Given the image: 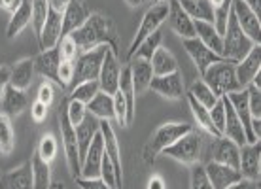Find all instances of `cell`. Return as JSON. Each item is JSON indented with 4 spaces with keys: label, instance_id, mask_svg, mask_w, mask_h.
<instances>
[{
    "label": "cell",
    "instance_id": "6f0895ef",
    "mask_svg": "<svg viewBox=\"0 0 261 189\" xmlns=\"http://www.w3.org/2000/svg\"><path fill=\"white\" fill-rule=\"evenodd\" d=\"M21 2H23V0H0V8H2V10H6V12H10V13H13L17 8L21 6Z\"/></svg>",
    "mask_w": 261,
    "mask_h": 189
},
{
    "label": "cell",
    "instance_id": "1f68e13d",
    "mask_svg": "<svg viewBox=\"0 0 261 189\" xmlns=\"http://www.w3.org/2000/svg\"><path fill=\"white\" fill-rule=\"evenodd\" d=\"M150 65L151 70H153V76H167V74L178 72L176 57L169 49H165V47H157L155 53L151 55Z\"/></svg>",
    "mask_w": 261,
    "mask_h": 189
},
{
    "label": "cell",
    "instance_id": "8d00e7d4",
    "mask_svg": "<svg viewBox=\"0 0 261 189\" xmlns=\"http://www.w3.org/2000/svg\"><path fill=\"white\" fill-rule=\"evenodd\" d=\"M188 95H191V97L195 98L197 102H201L204 108H212V106L218 102V97H216L214 93H212V89H210L208 85L204 84L202 79H197V82H193L190 87V93Z\"/></svg>",
    "mask_w": 261,
    "mask_h": 189
},
{
    "label": "cell",
    "instance_id": "ac0fdd59",
    "mask_svg": "<svg viewBox=\"0 0 261 189\" xmlns=\"http://www.w3.org/2000/svg\"><path fill=\"white\" fill-rule=\"evenodd\" d=\"M150 89L161 95L167 100H180L184 97V82L180 72H172L167 76H153Z\"/></svg>",
    "mask_w": 261,
    "mask_h": 189
},
{
    "label": "cell",
    "instance_id": "003e7915",
    "mask_svg": "<svg viewBox=\"0 0 261 189\" xmlns=\"http://www.w3.org/2000/svg\"><path fill=\"white\" fill-rule=\"evenodd\" d=\"M144 2H153V0H144Z\"/></svg>",
    "mask_w": 261,
    "mask_h": 189
},
{
    "label": "cell",
    "instance_id": "bcb514c9",
    "mask_svg": "<svg viewBox=\"0 0 261 189\" xmlns=\"http://www.w3.org/2000/svg\"><path fill=\"white\" fill-rule=\"evenodd\" d=\"M57 49L61 53V61H76V57L80 55L78 47L72 42L70 36H63L61 42L57 44Z\"/></svg>",
    "mask_w": 261,
    "mask_h": 189
},
{
    "label": "cell",
    "instance_id": "52a82bcc",
    "mask_svg": "<svg viewBox=\"0 0 261 189\" xmlns=\"http://www.w3.org/2000/svg\"><path fill=\"white\" fill-rule=\"evenodd\" d=\"M108 46H97L89 51H82L74 61V78H72V87L89 82V79H98V72L102 66V59L106 55Z\"/></svg>",
    "mask_w": 261,
    "mask_h": 189
},
{
    "label": "cell",
    "instance_id": "e575fe53",
    "mask_svg": "<svg viewBox=\"0 0 261 189\" xmlns=\"http://www.w3.org/2000/svg\"><path fill=\"white\" fill-rule=\"evenodd\" d=\"M188 102H190L191 114H193V118H195L197 125H199V127H201L204 132H208L212 138L222 137V134L218 132V129H216L214 125H212V119H210V110H208V108H204L201 102H197V100L191 97V95H188Z\"/></svg>",
    "mask_w": 261,
    "mask_h": 189
},
{
    "label": "cell",
    "instance_id": "c3c4849f",
    "mask_svg": "<svg viewBox=\"0 0 261 189\" xmlns=\"http://www.w3.org/2000/svg\"><path fill=\"white\" fill-rule=\"evenodd\" d=\"M246 91H248V106L252 118L261 119V89H257L254 85H248Z\"/></svg>",
    "mask_w": 261,
    "mask_h": 189
},
{
    "label": "cell",
    "instance_id": "277c9868",
    "mask_svg": "<svg viewBox=\"0 0 261 189\" xmlns=\"http://www.w3.org/2000/svg\"><path fill=\"white\" fill-rule=\"evenodd\" d=\"M223 49H222V57L225 61H231V63H239L242 61L246 55L250 53V49L255 46L254 42L242 33V29L237 23L233 12L229 13L227 19V29L223 33Z\"/></svg>",
    "mask_w": 261,
    "mask_h": 189
},
{
    "label": "cell",
    "instance_id": "4fadbf2b",
    "mask_svg": "<svg viewBox=\"0 0 261 189\" xmlns=\"http://www.w3.org/2000/svg\"><path fill=\"white\" fill-rule=\"evenodd\" d=\"M259 72H261V46L255 44L250 49L248 55L235 65V76L239 85H241V89H246L248 85H252L254 78Z\"/></svg>",
    "mask_w": 261,
    "mask_h": 189
},
{
    "label": "cell",
    "instance_id": "f546056e",
    "mask_svg": "<svg viewBox=\"0 0 261 189\" xmlns=\"http://www.w3.org/2000/svg\"><path fill=\"white\" fill-rule=\"evenodd\" d=\"M87 114L95 116L97 119H114V97L105 91H98L95 97L85 104Z\"/></svg>",
    "mask_w": 261,
    "mask_h": 189
},
{
    "label": "cell",
    "instance_id": "db71d44e",
    "mask_svg": "<svg viewBox=\"0 0 261 189\" xmlns=\"http://www.w3.org/2000/svg\"><path fill=\"white\" fill-rule=\"evenodd\" d=\"M47 108H49V106L44 104V102H40V100H34L33 102V106H31V116H33V119L36 123H42V121L47 118Z\"/></svg>",
    "mask_w": 261,
    "mask_h": 189
},
{
    "label": "cell",
    "instance_id": "2e32d148",
    "mask_svg": "<svg viewBox=\"0 0 261 189\" xmlns=\"http://www.w3.org/2000/svg\"><path fill=\"white\" fill-rule=\"evenodd\" d=\"M239 155H241V146H237L233 140L225 137L214 138V144L210 148V161L227 165L239 170Z\"/></svg>",
    "mask_w": 261,
    "mask_h": 189
},
{
    "label": "cell",
    "instance_id": "5b68a950",
    "mask_svg": "<svg viewBox=\"0 0 261 189\" xmlns=\"http://www.w3.org/2000/svg\"><path fill=\"white\" fill-rule=\"evenodd\" d=\"M202 150H204V138H202L201 132H197L195 129L190 130L188 134H184L180 140L169 146L167 150L163 151L165 155L174 159L182 165H197L201 161Z\"/></svg>",
    "mask_w": 261,
    "mask_h": 189
},
{
    "label": "cell",
    "instance_id": "8fae6325",
    "mask_svg": "<svg viewBox=\"0 0 261 189\" xmlns=\"http://www.w3.org/2000/svg\"><path fill=\"white\" fill-rule=\"evenodd\" d=\"M182 46H184V49L188 51V55L191 57L193 65L197 66V70H199V74H201V76L206 72V68H208L210 65L223 61L222 55H218V53H214L212 49H208V47L204 46L199 38L182 40Z\"/></svg>",
    "mask_w": 261,
    "mask_h": 189
},
{
    "label": "cell",
    "instance_id": "11a10c76",
    "mask_svg": "<svg viewBox=\"0 0 261 189\" xmlns=\"http://www.w3.org/2000/svg\"><path fill=\"white\" fill-rule=\"evenodd\" d=\"M10 66H0V98L6 91V87L10 85Z\"/></svg>",
    "mask_w": 261,
    "mask_h": 189
},
{
    "label": "cell",
    "instance_id": "d6a6232c",
    "mask_svg": "<svg viewBox=\"0 0 261 189\" xmlns=\"http://www.w3.org/2000/svg\"><path fill=\"white\" fill-rule=\"evenodd\" d=\"M182 10L190 15L193 21H208L214 19V6L210 0H178Z\"/></svg>",
    "mask_w": 261,
    "mask_h": 189
},
{
    "label": "cell",
    "instance_id": "b9f144b4",
    "mask_svg": "<svg viewBox=\"0 0 261 189\" xmlns=\"http://www.w3.org/2000/svg\"><path fill=\"white\" fill-rule=\"evenodd\" d=\"M98 178H100L106 185H110V187L121 189V182H119L118 176H116V169H114L110 157L106 155V153L102 155V163H100V174H98Z\"/></svg>",
    "mask_w": 261,
    "mask_h": 189
},
{
    "label": "cell",
    "instance_id": "9c48e42d",
    "mask_svg": "<svg viewBox=\"0 0 261 189\" xmlns=\"http://www.w3.org/2000/svg\"><path fill=\"white\" fill-rule=\"evenodd\" d=\"M119 76H121V63L118 59V53L114 49H106V55L102 59V66L98 72V84H100V91L114 95L119 87Z\"/></svg>",
    "mask_w": 261,
    "mask_h": 189
},
{
    "label": "cell",
    "instance_id": "ee69618b",
    "mask_svg": "<svg viewBox=\"0 0 261 189\" xmlns=\"http://www.w3.org/2000/svg\"><path fill=\"white\" fill-rule=\"evenodd\" d=\"M66 116H68V119H70V123L76 127V125H80L82 121H84V118L87 116V108H85V104H82V102H78V100H66Z\"/></svg>",
    "mask_w": 261,
    "mask_h": 189
},
{
    "label": "cell",
    "instance_id": "836d02e7",
    "mask_svg": "<svg viewBox=\"0 0 261 189\" xmlns=\"http://www.w3.org/2000/svg\"><path fill=\"white\" fill-rule=\"evenodd\" d=\"M31 167H33V189H51L53 182L49 163L44 161L36 151L33 153Z\"/></svg>",
    "mask_w": 261,
    "mask_h": 189
},
{
    "label": "cell",
    "instance_id": "f907efd6",
    "mask_svg": "<svg viewBox=\"0 0 261 189\" xmlns=\"http://www.w3.org/2000/svg\"><path fill=\"white\" fill-rule=\"evenodd\" d=\"M72 78H74V61H61V65H59L61 87L65 89L66 85H70L72 84Z\"/></svg>",
    "mask_w": 261,
    "mask_h": 189
},
{
    "label": "cell",
    "instance_id": "e7e4bbea",
    "mask_svg": "<svg viewBox=\"0 0 261 189\" xmlns=\"http://www.w3.org/2000/svg\"><path fill=\"white\" fill-rule=\"evenodd\" d=\"M51 189H65V187H63V183H53Z\"/></svg>",
    "mask_w": 261,
    "mask_h": 189
},
{
    "label": "cell",
    "instance_id": "f5cc1de1",
    "mask_svg": "<svg viewBox=\"0 0 261 189\" xmlns=\"http://www.w3.org/2000/svg\"><path fill=\"white\" fill-rule=\"evenodd\" d=\"M53 98H55V91H53V85L51 82H44V84L38 87V97H36V100H40V102H44V104H51Z\"/></svg>",
    "mask_w": 261,
    "mask_h": 189
},
{
    "label": "cell",
    "instance_id": "ab89813d",
    "mask_svg": "<svg viewBox=\"0 0 261 189\" xmlns=\"http://www.w3.org/2000/svg\"><path fill=\"white\" fill-rule=\"evenodd\" d=\"M13 144H15V137H13V129L10 119L0 116V151L8 155L12 153L13 150Z\"/></svg>",
    "mask_w": 261,
    "mask_h": 189
},
{
    "label": "cell",
    "instance_id": "5bb4252c",
    "mask_svg": "<svg viewBox=\"0 0 261 189\" xmlns=\"http://www.w3.org/2000/svg\"><path fill=\"white\" fill-rule=\"evenodd\" d=\"M63 38V13L61 12H55L49 8V12H47V19L42 26V31L38 34V42H40V47H42V51H46V49H53V47H57V44L61 42Z\"/></svg>",
    "mask_w": 261,
    "mask_h": 189
},
{
    "label": "cell",
    "instance_id": "816d5d0a",
    "mask_svg": "<svg viewBox=\"0 0 261 189\" xmlns=\"http://www.w3.org/2000/svg\"><path fill=\"white\" fill-rule=\"evenodd\" d=\"M76 180V185H78L80 189H114L110 187V185H106L100 178H74Z\"/></svg>",
    "mask_w": 261,
    "mask_h": 189
},
{
    "label": "cell",
    "instance_id": "30bf717a",
    "mask_svg": "<svg viewBox=\"0 0 261 189\" xmlns=\"http://www.w3.org/2000/svg\"><path fill=\"white\" fill-rule=\"evenodd\" d=\"M231 12L235 15L237 23L242 29V33L246 34L254 44H259L261 40V21L259 15H255L244 2L241 0H233L231 4Z\"/></svg>",
    "mask_w": 261,
    "mask_h": 189
},
{
    "label": "cell",
    "instance_id": "4316f807",
    "mask_svg": "<svg viewBox=\"0 0 261 189\" xmlns=\"http://www.w3.org/2000/svg\"><path fill=\"white\" fill-rule=\"evenodd\" d=\"M223 100V108H225V127H223V137L233 140L237 146H244L246 144V134H244V129H242L241 119L237 118L233 106L229 104V100L225 97H222Z\"/></svg>",
    "mask_w": 261,
    "mask_h": 189
},
{
    "label": "cell",
    "instance_id": "7a4b0ae2",
    "mask_svg": "<svg viewBox=\"0 0 261 189\" xmlns=\"http://www.w3.org/2000/svg\"><path fill=\"white\" fill-rule=\"evenodd\" d=\"M190 130H193V125L190 123H165L155 132L151 134L150 142L144 146V161L151 165L155 161V157L159 153H163L169 146L180 140L184 134H188Z\"/></svg>",
    "mask_w": 261,
    "mask_h": 189
},
{
    "label": "cell",
    "instance_id": "6125c7cd",
    "mask_svg": "<svg viewBox=\"0 0 261 189\" xmlns=\"http://www.w3.org/2000/svg\"><path fill=\"white\" fill-rule=\"evenodd\" d=\"M125 2H127V4H129L130 8H138L144 2V0H125Z\"/></svg>",
    "mask_w": 261,
    "mask_h": 189
},
{
    "label": "cell",
    "instance_id": "44dd1931",
    "mask_svg": "<svg viewBox=\"0 0 261 189\" xmlns=\"http://www.w3.org/2000/svg\"><path fill=\"white\" fill-rule=\"evenodd\" d=\"M89 15L91 10L87 8L85 0H70L63 10V36H68L76 29H80Z\"/></svg>",
    "mask_w": 261,
    "mask_h": 189
},
{
    "label": "cell",
    "instance_id": "e0dca14e",
    "mask_svg": "<svg viewBox=\"0 0 261 189\" xmlns=\"http://www.w3.org/2000/svg\"><path fill=\"white\" fill-rule=\"evenodd\" d=\"M98 130H100V137H102V142H105V153L110 157L112 165L116 169V176H118L119 182H123V176H121V151H119V142L118 137H116V130L110 125L108 119H98Z\"/></svg>",
    "mask_w": 261,
    "mask_h": 189
},
{
    "label": "cell",
    "instance_id": "f6af8a7d",
    "mask_svg": "<svg viewBox=\"0 0 261 189\" xmlns=\"http://www.w3.org/2000/svg\"><path fill=\"white\" fill-rule=\"evenodd\" d=\"M112 97H114V119L118 121V125L127 127V102H125L123 95L116 91Z\"/></svg>",
    "mask_w": 261,
    "mask_h": 189
},
{
    "label": "cell",
    "instance_id": "680465c9",
    "mask_svg": "<svg viewBox=\"0 0 261 189\" xmlns=\"http://www.w3.org/2000/svg\"><path fill=\"white\" fill-rule=\"evenodd\" d=\"M148 189H167L165 187V182L161 176H151L148 180Z\"/></svg>",
    "mask_w": 261,
    "mask_h": 189
},
{
    "label": "cell",
    "instance_id": "9a60e30c",
    "mask_svg": "<svg viewBox=\"0 0 261 189\" xmlns=\"http://www.w3.org/2000/svg\"><path fill=\"white\" fill-rule=\"evenodd\" d=\"M204 174L208 178L212 189H227L229 185L237 183L242 178L237 169L222 163H214V161H208L204 165Z\"/></svg>",
    "mask_w": 261,
    "mask_h": 189
},
{
    "label": "cell",
    "instance_id": "ba28073f",
    "mask_svg": "<svg viewBox=\"0 0 261 189\" xmlns=\"http://www.w3.org/2000/svg\"><path fill=\"white\" fill-rule=\"evenodd\" d=\"M167 15H169V2H167V0H165V2L151 4L150 10L144 13L142 23H140L137 34H135V38H133V42H130L129 53H127V59H130V57H133V53L137 51V47L140 46V44H142L144 40L148 38L150 34H153L155 31H159V26L167 21Z\"/></svg>",
    "mask_w": 261,
    "mask_h": 189
},
{
    "label": "cell",
    "instance_id": "603a6c76",
    "mask_svg": "<svg viewBox=\"0 0 261 189\" xmlns=\"http://www.w3.org/2000/svg\"><path fill=\"white\" fill-rule=\"evenodd\" d=\"M59 65H61V53L57 47L42 51L34 59V70H38L40 76H44L46 79H49V82H53V84H57L61 87Z\"/></svg>",
    "mask_w": 261,
    "mask_h": 189
},
{
    "label": "cell",
    "instance_id": "74e56055",
    "mask_svg": "<svg viewBox=\"0 0 261 189\" xmlns=\"http://www.w3.org/2000/svg\"><path fill=\"white\" fill-rule=\"evenodd\" d=\"M161 38H163V36H161V33H159V31H155L153 34H150V36H148V38L144 40L142 44L137 47V51L133 53V57H130V59H146V61H150L151 55L155 53L157 47H161Z\"/></svg>",
    "mask_w": 261,
    "mask_h": 189
},
{
    "label": "cell",
    "instance_id": "7dc6e473",
    "mask_svg": "<svg viewBox=\"0 0 261 189\" xmlns=\"http://www.w3.org/2000/svg\"><path fill=\"white\" fill-rule=\"evenodd\" d=\"M210 119H212V125L218 129V132L223 137V127H225V108H223L222 98H218V102L210 108Z\"/></svg>",
    "mask_w": 261,
    "mask_h": 189
},
{
    "label": "cell",
    "instance_id": "3957f363",
    "mask_svg": "<svg viewBox=\"0 0 261 189\" xmlns=\"http://www.w3.org/2000/svg\"><path fill=\"white\" fill-rule=\"evenodd\" d=\"M202 82L208 85L218 98L225 97L229 93L241 91V85L235 76V63L225 59L210 65L206 72L202 74Z\"/></svg>",
    "mask_w": 261,
    "mask_h": 189
},
{
    "label": "cell",
    "instance_id": "03108f58",
    "mask_svg": "<svg viewBox=\"0 0 261 189\" xmlns=\"http://www.w3.org/2000/svg\"><path fill=\"white\" fill-rule=\"evenodd\" d=\"M157 2H165V0H153V4H157Z\"/></svg>",
    "mask_w": 261,
    "mask_h": 189
},
{
    "label": "cell",
    "instance_id": "7402d4cb",
    "mask_svg": "<svg viewBox=\"0 0 261 189\" xmlns=\"http://www.w3.org/2000/svg\"><path fill=\"white\" fill-rule=\"evenodd\" d=\"M29 104V97L25 91L15 89L13 85H8L2 98H0V116L12 119L21 116V112L25 110Z\"/></svg>",
    "mask_w": 261,
    "mask_h": 189
},
{
    "label": "cell",
    "instance_id": "9f6ffc18",
    "mask_svg": "<svg viewBox=\"0 0 261 189\" xmlns=\"http://www.w3.org/2000/svg\"><path fill=\"white\" fill-rule=\"evenodd\" d=\"M227 189H259V182L255 180H246V178H241L237 183L229 185Z\"/></svg>",
    "mask_w": 261,
    "mask_h": 189
},
{
    "label": "cell",
    "instance_id": "83f0119b",
    "mask_svg": "<svg viewBox=\"0 0 261 189\" xmlns=\"http://www.w3.org/2000/svg\"><path fill=\"white\" fill-rule=\"evenodd\" d=\"M34 76V59H21L19 63H15L10 70V85H13L15 89L27 91L31 84H33Z\"/></svg>",
    "mask_w": 261,
    "mask_h": 189
},
{
    "label": "cell",
    "instance_id": "f35d334b",
    "mask_svg": "<svg viewBox=\"0 0 261 189\" xmlns=\"http://www.w3.org/2000/svg\"><path fill=\"white\" fill-rule=\"evenodd\" d=\"M47 12H49L47 0H31V23H33V26H34L36 36L40 34L42 26L46 23Z\"/></svg>",
    "mask_w": 261,
    "mask_h": 189
},
{
    "label": "cell",
    "instance_id": "681fc988",
    "mask_svg": "<svg viewBox=\"0 0 261 189\" xmlns=\"http://www.w3.org/2000/svg\"><path fill=\"white\" fill-rule=\"evenodd\" d=\"M191 189H212L208 178L204 174V167L197 163L191 169Z\"/></svg>",
    "mask_w": 261,
    "mask_h": 189
},
{
    "label": "cell",
    "instance_id": "d590c367",
    "mask_svg": "<svg viewBox=\"0 0 261 189\" xmlns=\"http://www.w3.org/2000/svg\"><path fill=\"white\" fill-rule=\"evenodd\" d=\"M100 91V84L98 79H89V82H82V84L74 85L70 93V100H78L82 104H87L97 93Z\"/></svg>",
    "mask_w": 261,
    "mask_h": 189
},
{
    "label": "cell",
    "instance_id": "d6986e66",
    "mask_svg": "<svg viewBox=\"0 0 261 189\" xmlns=\"http://www.w3.org/2000/svg\"><path fill=\"white\" fill-rule=\"evenodd\" d=\"M167 2H169V15H167V21H169L170 29H172L182 40L195 38L193 19L184 12L182 6H180V2H178V0H167Z\"/></svg>",
    "mask_w": 261,
    "mask_h": 189
},
{
    "label": "cell",
    "instance_id": "be15d7a7",
    "mask_svg": "<svg viewBox=\"0 0 261 189\" xmlns=\"http://www.w3.org/2000/svg\"><path fill=\"white\" fill-rule=\"evenodd\" d=\"M222 2H223V0H210V4H212L214 8H218L220 4H222Z\"/></svg>",
    "mask_w": 261,
    "mask_h": 189
},
{
    "label": "cell",
    "instance_id": "60d3db41",
    "mask_svg": "<svg viewBox=\"0 0 261 189\" xmlns=\"http://www.w3.org/2000/svg\"><path fill=\"white\" fill-rule=\"evenodd\" d=\"M231 4H233V0H223L220 6L214 8V19H212V25H214V29L218 31V34H222V36H223V33H225V29H227Z\"/></svg>",
    "mask_w": 261,
    "mask_h": 189
},
{
    "label": "cell",
    "instance_id": "8992f818",
    "mask_svg": "<svg viewBox=\"0 0 261 189\" xmlns=\"http://www.w3.org/2000/svg\"><path fill=\"white\" fill-rule=\"evenodd\" d=\"M59 127H61V140H63V150H65L66 165L70 170L72 178L80 176L82 170V163H80V153H78V142H76V129L70 123V119L66 116V104H63L59 108Z\"/></svg>",
    "mask_w": 261,
    "mask_h": 189
},
{
    "label": "cell",
    "instance_id": "cb8c5ba5",
    "mask_svg": "<svg viewBox=\"0 0 261 189\" xmlns=\"http://www.w3.org/2000/svg\"><path fill=\"white\" fill-rule=\"evenodd\" d=\"M0 189H33V167L31 161L17 169L0 174Z\"/></svg>",
    "mask_w": 261,
    "mask_h": 189
},
{
    "label": "cell",
    "instance_id": "7c38bea8",
    "mask_svg": "<svg viewBox=\"0 0 261 189\" xmlns=\"http://www.w3.org/2000/svg\"><path fill=\"white\" fill-rule=\"evenodd\" d=\"M239 172L246 180L259 182L261 174V146L259 142L244 144L241 146V155H239Z\"/></svg>",
    "mask_w": 261,
    "mask_h": 189
},
{
    "label": "cell",
    "instance_id": "d4e9b609",
    "mask_svg": "<svg viewBox=\"0 0 261 189\" xmlns=\"http://www.w3.org/2000/svg\"><path fill=\"white\" fill-rule=\"evenodd\" d=\"M129 70L130 78H133V85H135V95H142L144 91H148L151 79H153V70H151L150 61L130 59Z\"/></svg>",
    "mask_w": 261,
    "mask_h": 189
},
{
    "label": "cell",
    "instance_id": "91938a15",
    "mask_svg": "<svg viewBox=\"0 0 261 189\" xmlns=\"http://www.w3.org/2000/svg\"><path fill=\"white\" fill-rule=\"evenodd\" d=\"M70 0H47V4H49V8L51 10H55V12H61L63 13V10L66 8V4H68Z\"/></svg>",
    "mask_w": 261,
    "mask_h": 189
},
{
    "label": "cell",
    "instance_id": "6da1fadb",
    "mask_svg": "<svg viewBox=\"0 0 261 189\" xmlns=\"http://www.w3.org/2000/svg\"><path fill=\"white\" fill-rule=\"evenodd\" d=\"M72 42L76 44L78 51H89L97 46H108L118 53V42H116V26L110 17L102 13H91L84 25L68 34Z\"/></svg>",
    "mask_w": 261,
    "mask_h": 189
},
{
    "label": "cell",
    "instance_id": "94428289",
    "mask_svg": "<svg viewBox=\"0 0 261 189\" xmlns=\"http://www.w3.org/2000/svg\"><path fill=\"white\" fill-rule=\"evenodd\" d=\"M241 2H244L255 15H259L261 13V0H241Z\"/></svg>",
    "mask_w": 261,
    "mask_h": 189
},
{
    "label": "cell",
    "instance_id": "ffe728a7",
    "mask_svg": "<svg viewBox=\"0 0 261 189\" xmlns=\"http://www.w3.org/2000/svg\"><path fill=\"white\" fill-rule=\"evenodd\" d=\"M102 155H105V142L100 137V130H98L95 138H93L89 150L85 153L84 161H82V170H80V176L82 178H98L100 174V163H102Z\"/></svg>",
    "mask_w": 261,
    "mask_h": 189
},
{
    "label": "cell",
    "instance_id": "7bdbcfd3",
    "mask_svg": "<svg viewBox=\"0 0 261 189\" xmlns=\"http://www.w3.org/2000/svg\"><path fill=\"white\" fill-rule=\"evenodd\" d=\"M36 153H38L44 161L51 163L53 159H55V155H57V140H55V137H51V134H44V137L40 138Z\"/></svg>",
    "mask_w": 261,
    "mask_h": 189
},
{
    "label": "cell",
    "instance_id": "4dcf8cb0",
    "mask_svg": "<svg viewBox=\"0 0 261 189\" xmlns=\"http://www.w3.org/2000/svg\"><path fill=\"white\" fill-rule=\"evenodd\" d=\"M31 23V0H23L21 6L12 13V17L8 21L6 26V36L13 40L17 34H21Z\"/></svg>",
    "mask_w": 261,
    "mask_h": 189
},
{
    "label": "cell",
    "instance_id": "f1b7e54d",
    "mask_svg": "<svg viewBox=\"0 0 261 189\" xmlns=\"http://www.w3.org/2000/svg\"><path fill=\"white\" fill-rule=\"evenodd\" d=\"M193 26H195V38L201 40L202 44L208 47V49H212L214 53L222 55L223 38L222 34H218L214 25L208 23V21H193Z\"/></svg>",
    "mask_w": 261,
    "mask_h": 189
},
{
    "label": "cell",
    "instance_id": "484cf974",
    "mask_svg": "<svg viewBox=\"0 0 261 189\" xmlns=\"http://www.w3.org/2000/svg\"><path fill=\"white\" fill-rule=\"evenodd\" d=\"M76 129V142H78V153H80V163L84 161L85 153L91 146L93 138L98 132V119L91 114H87L84 118V121L74 127Z\"/></svg>",
    "mask_w": 261,
    "mask_h": 189
}]
</instances>
